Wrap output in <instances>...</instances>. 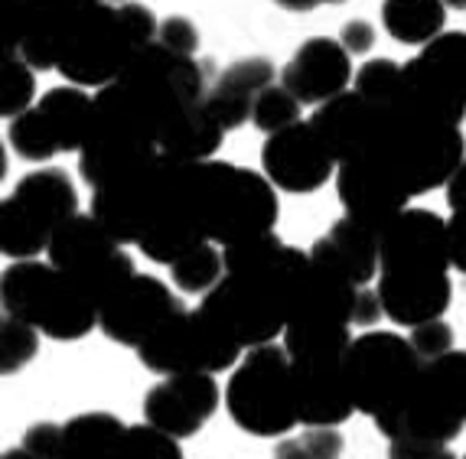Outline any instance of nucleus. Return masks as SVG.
Listing matches in <instances>:
<instances>
[{"instance_id": "f257e3e1", "label": "nucleus", "mask_w": 466, "mask_h": 459, "mask_svg": "<svg viewBox=\"0 0 466 459\" xmlns=\"http://www.w3.org/2000/svg\"><path fill=\"white\" fill-rule=\"evenodd\" d=\"M359 160L395 183L408 199L447 186L457 166L466 160V141L457 125L420 115L408 105L379 111L369 147Z\"/></svg>"}, {"instance_id": "f03ea898", "label": "nucleus", "mask_w": 466, "mask_h": 459, "mask_svg": "<svg viewBox=\"0 0 466 459\" xmlns=\"http://www.w3.org/2000/svg\"><path fill=\"white\" fill-rule=\"evenodd\" d=\"M189 195L206 238L222 248L268 234L278 225V186L265 173L226 160L189 164Z\"/></svg>"}, {"instance_id": "7ed1b4c3", "label": "nucleus", "mask_w": 466, "mask_h": 459, "mask_svg": "<svg viewBox=\"0 0 466 459\" xmlns=\"http://www.w3.org/2000/svg\"><path fill=\"white\" fill-rule=\"evenodd\" d=\"M160 24L144 4H105L95 0L82 14L59 63V75L78 88H108L121 78L134 53L157 43Z\"/></svg>"}, {"instance_id": "20e7f679", "label": "nucleus", "mask_w": 466, "mask_h": 459, "mask_svg": "<svg viewBox=\"0 0 466 459\" xmlns=\"http://www.w3.org/2000/svg\"><path fill=\"white\" fill-rule=\"evenodd\" d=\"M4 316L30 323L56 343H76L98 329V304L49 261H14L0 277Z\"/></svg>"}, {"instance_id": "39448f33", "label": "nucleus", "mask_w": 466, "mask_h": 459, "mask_svg": "<svg viewBox=\"0 0 466 459\" xmlns=\"http://www.w3.org/2000/svg\"><path fill=\"white\" fill-rule=\"evenodd\" d=\"M424 358L411 339L398 333H362L352 339L342 358V378L359 414L372 417L375 427L391 421L411 397Z\"/></svg>"}, {"instance_id": "423d86ee", "label": "nucleus", "mask_w": 466, "mask_h": 459, "mask_svg": "<svg viewBox=\"0 0 466 459\" xmlns=\"http://www.w3.org/2000/svg\"><path fill=\"white\" fill-rule=\"evenodd\" d=\"M226 411L251 436H284L300 424L294 394V362L284 345H258L232 368Z\"/></svg>"}, {"instance_id": "0eeeda50", "label": "nucleus", "mask_w": 466, "mask_h": 459, "mask_svg": "<svg viewBox=\"0 0 466 459\" xmlns=\"http://www.w3.org/2000/svg\"><path fill=\"white\" fill-rule=\"evenodd\" d=\"M466 427V352L424 362L411 397L391 421L379 424L385 440H424L451 446Z\"/></svg>"}, {"instance_id": "6e6552de", "label": "nucleus", "mask_w": 466, "mask_h": 459, "mask_svg": "<svg viewBox=\"0 0 466 459\" xmlns=\"http://www.w3.org/2000/svg\"><path fill=\"white\" fill-rule=\"evenodd\" d=\"M134 352H137L140 365L150 368L154 374H164V378L218 374L235 368L245 358V349L199 306L179 310Z\"/></svg>"}, {"instance_id": "1a4fd4ad", "label": "nucleus", "mask_w": 466, "mask_h": 459, "mask_svg": "<svg viewBox=\"0 0 466 459\" xmlns=\"http://www.w3.org/2000/svg\"><path fill=\"white\" fill-rule=\"evenodd\" d=\"M46 257L56 271H63L72 284H78L98 306L137 274L134 257L125 251V244L117 242L92 212L88 215L78 212L56 228Z\"/></svg>"}, {"instance_id": "9d476101", "label": "nucleus", "mask_w": 466, "mask_h": 459, "mask_svg": "<svg viewBox=\"0 0 466 459\" xmlns=\"http://www.w3.org/2000/svg\"><path fill=\"white\" fill-rule=\"evenodd\" d=\"M179 310H187V306L179 304V296L160 277L134 274L131 281L121 284L98 306V329L111 343L137 349Z\"/></svg>"}, {"instance_id": "9b49d317", "label": "nucleus", "mask_w": 466, "mask_h": 459, "mask_svg": "<svg viewBox=\"0 0 466 459\" xmlns=\"http://www.w3.org/2000/svg\"><path fill=\"white\" fill-rule=\"evenodd\" d=\"M379 274H451V232L431 209H408L379 234Z\"/></svg>"}, {"instance_id": "f8f14e48", "label": "nucleus", "mask_w": 466, "mask_h": 459, "mask_svg": "<svg viewBox=\"0 0 466 459\" xmlns=\"http://www.w3.org/2000/svg\"><path fill=\"white\" fill-rule=\"evenodd\" d=\"M261 170L278 189L303 195L317 193L329 179H336L339 160L313 131L310 121H300V125L268 137L261 147Z\"/></svg>"}, {"instance_id": "ddd939ff", "label": "nucleus", "mask_w": 466, "mask_h": 459, "mask_svg": "<svg viewBox=\"0 0 466 459\" xmlns=\"http://www.w3.org/2000/svg\"><path fill=\"white\" fill-rule=\"evenodd\" d=\"M160 176H164V154H157L154 160L140 164L137 170L92 189V215L121 244H134L137 248L140 234L147 228L150 215H154Z\"/></svg>"}, {"instance_id": "4468645a", "label": "nucleus", "mask_w": 466, "mask_h": 459, "mask_svg": "<svg viewBox=\"0 0 466 459\" xmlns=\"http://www.w3.org/2000/svg\"><path fill=\"white\" fill-rule=\"evenodd\" d=\"M404 75L414 92L437 111L463 125L466 117V33H443L424 46L411 63H404Z\"/></svg>"}, {"instance_id": "2eb2a0df", "label": "nucleus", "mask_w": 466, "mask_h": 459, "mask_svg": "<svg viewBox=\"0 0 466 459\" xmlns=\"http://www.w3.org/2000/svg\"><path fill=\"white\" fill-rule=\"evenodd\" d=\"M218 401L216 374H173L144 394V421L173 440H187L212 421Z\"/></svg>"}, {"instance_id": "dca6fc26", "label": "nucleus", "mask_w": 466, "mask_h": 459, "mask_svg": "<svg viewBox=\"0 0 466 459\" xmlns=\"http://www.w3.org/2000/svg\"><path fill=\"white\" fill-rule=\"evenodd\" d=\"M356 82L352 75V55L346 53L339 39L310 36L300 43L290 63L280 69V85L288 88L300 105H327L336 95L350 92Z\"/></svg>"}, {"instance_id": "f3484780", "label": "nucleus", "mask_w": 466, "mask_h": 459, "mask_svg": "<svg viewBox=\"0 0 466 459\" xmlns=\"http://www.w3.org/2000/svg\"><path fill=\"white\" fill-rule=\"evenodd\" d=\"M346 352L290 358L294 362V394L303 427H339L356 414L342 378Z\"/></svg>"}, {"instance_id": "a211bd4d", "label": "nucleus", "mask_w": 466, "mask_h": 459, "mask_svg": "<svg viewBox=\"0 0 466 459\" xmlns=\"http://www.w3.org/2000/svg\"><path fill=\"white\" fill-rule=\"evenodd\" d=\"M336 195H339L346 218H352V222L372 228L379 234L391 218L408 209V195L395 183L381 176L375 166L359 160V156L350 164H339V170H336Z\"/></svg>"}, {"instance_id": "6ab92c4d", "label": "nucleus", "mask_w": 466, "mask_h": 459, "mask_svg": "<svg viewBox=\"0 0 466 459\" xmlns=\"http://www.w3.org/2000/svg\"><path fill=\"white\" fill-rule=\"evenodd\" d=\"M379 300L385 316L404 329L443 319L451 306V274H379Z\"/></svg>"}, {"instance_id": "aec40b11", "label": "nucleus", "mask_w": 466, "mask_h": 459, "mask_svg": "<svg viewBox=\"0 0 466 459\" xmlns=\"http://www.w3.org/2000/svg\"><path fill=\"white\" fill-rule=\"evenodd\" d=\"M278 78V69H274L271 59L265 55H248V59H235L232 65L222 69V75L209 85V95H206V108L216 117L218 125L228 131L241 127L245 121H251L255 115V102L258 95L265 88L274 85Z\"/></svg>"}, {"instance_id": "412c9836", "label": "nucleus", "mask_w": 466, "mask_h": 459, "mask_svg": "<svg viewBox=\"0 0 466 459\" xmlns=\"http://www.w3.org/2000/svg\"><path fill=\"white\" fill-rule=\"evenodd\" d=\"M310 257L319 264H327L329 271L342 274L356 287H369L372 281H379L381 271L379 232L342 215L339 222L329 225V232L323 238L313 242Z\"/></svg>"}, {"instance_id": "4be33fe9", "label": "nucleus", "mask_w": 466, "mask_h": 459, "mask_svg": "<svg viewBox=\"0 0 466 459\" xmlns=\"http://www.w3.org/2000/svg\"><path fill=\"white\" fill-rule=\"evenodd\" d=\"M375 121H379V108H372L356 88L329 98L327 105L313 108L310 115L313 131L323 137V144L333 150L339 164H350V160L362 156L375 131Z\"/></svg>"}, {"instance_id": "5701e85b", "label": "nucleus", "mask_w": 466, "mask_h": 459, "mask_svg": "<svg viewBox=\"0 0 466 459\" xmlns=\"http://www.w3.org/2000/svg\"><path fill=\"white\" fill-rule=\"evenodd\" d=\"M36 108L39 115L46 117L59 150L63 154H78L88 137V125H92L95 95H88V88L78 85H56L39 98Z\"/></svg>"}, {"instance_id": "b1692460", "label": "nucleus", "mask_w": 466, "mask_h": 459, "mask_svg": "<svg viewBox=\"0 0 466 459\" xmlns=\"http://www.w3.org/2000/svg\"><path fill=\"white\" fill-rule=\"evenodd\" d=\"M226 127L218 125L216 117L209 115L206 102L199 108L187 111L183 117H177L157 141V150L173 160V164H206L212 160L218 147H222Z\"/></svg>"}, {"instance_id": "393cba45", "label": "nucleus", "mask_w": 466, "mask_h": 459, "mask_svg": "<svg viewBox=\"0 0 466 459\" xmlns=\"http://www.w3.org/2000/svg\"><path fill=\"white\" fill-rule=\"evenodd\" d=\"M56 225L14 193L0 203V251L10 261H36L53 244Z\"/></svg>"}, {"instance_id": "a878e982", "label": "nucleus", "mask_w": 466, "mask_h": 459, "mask_svg": "<svg viewBox=\"0 0 466 459\" xmlns=\"http://www.w3.org/2000/svg\"><path fill=\"white\" fill-rule=\"evenodd\" d=\"M443 0H381V26L404 46H431L437 36H443Z\"/></svg>"}, {"instance_id": "bb28decb", "label": "nucleus", "mask_w": 466, "mask_h": 459, "mask_svg": "<svg viewBox=\"0 0 466 459\" xmlns=\"http://www.w3.org/2000/svg\"><path fill=\"white\" fill-rule=\"evenodd\" d=\"M131 424L108 411L78 414L63 424V456L59 459H115Z\"/></svg>"}, {"instance_id": "cd10ccee", "label": "nucleus", "mask_w": 466, "mask_h": 459, "mask_svg": "<svg viewBox=\"0 0 466 459\" xmlns=\"http://www.w3.org/2000/svg\"><path fill=\"white\" fill-rule=\"evenodd\" d=\"M14 195L24 199L26 205H33L39 215H46L56 228L63 225V222H69L72 215H78L76 183H72V179L66 176V170H59V166L26 173L14 186Z\"/></svg>"}, {"instance_id": "c85d7f7f", "label": "nucleus", "mask_w": 466, "mask_h": 459, "mask_svg": "<svg viewBox=\"0 0 466 459\" xmlns=\"http://www.w3.org/2000/svg\"><path fill=\"white\" fill-rule=\"evenodd\" d=\"M222 277H226V254L212 242H202L199 248L179 257L177 264H170V281L179 294L206 296L222 284Z\"/></svg>"}, {"instance_id": "c756f323", "label": "nucleus", "mask_w": 466, "mask_h": 459, "mask_svg": "<svg viewBox=\"0 0 466 459\" xmlns=\"http://www.w3.org/2000/svg\"><path fill=\"white\" fill-rule=\"evenodd\" d=\"M7 144L20 160H26V164H46V160H53L56 154H63L59 144H56L53 131H49L46 117L39 115L36 105L10 121Z\"/></svg>"}, {"instance_id": "7c9ffc66", "label": "nucleus", "mask_w": 466, "mask_h": 459, "mask_svg": "<svg viewBox=\"0 0 466 459\" xmlns=\"http://www.w3.org/2000/svg\"><path fill=\"white\" fill-rule=\"evenodd\" d=\"M401 85H404V65H398L395 59H369L356 72V82H352V88L379 111H389L398 102Z\"/></svg>"}, {"instance_id": "2f4dec72", "label": "nucleus", "mask_w": 466, "mask_h": 459, "mask_svg": "<svg viewBox=\"0 0 466 459\" xmlns=\"http://www.w3.org/2000/svg\"><path fill=\"white\" fill-rule=\"evenodd\" d=\"M36 98V75L20 55H4L0 65V115L14 121L24 111H30Z\"/></svg>"}, {"instance_id": "473e14b6", "label": "nucleus", "mask_w": 466, "mask_h": 459, "mask_svg": "<svg viewBox=\"0 0 466 459\" xmlns=\"http://www.w3.org/2000/svg\"><path fill=\"white\" fill-rule=\"evenodd\" d=\"M300 108L303 105L297 102L294 95L280 85V82H274L271 88H265V92L258 95L251 125L271 137V134H280V131H288V127L300 125Z\"/></svg>"}, {"instance_id": "72a5a7b5", "label": "nucleus", "mask_w": 466, "mask_h": 459, "mask_svg": "<svg viewBox=\"0 0 466 459\" xmlns=\"http://www.w3.org/2000/svg\"><path fill=\"white\" fill-rule=\"evenodd\" d=\"M39 352V329L30 323H20L14 316H4L0 323V372L16 374L26 368Z\"/></svg>"}, {"instance_id": "f704fd0d", "label": "nucleus", "mask_w": 466, "mask_h": 459, "mask_svg": "<svg viewBox=\"0 0 466 459\" xmlns=\"http://www.w3.org/2000/svg\"><path fill=\"white\" fill-rule=\"evenodd\" d=\"M115 459H183V450H179V440L144 421L127 427Z\"/></svg>"}, {"instance_id": "c9c22d12", "label": "nucleus", "mask_w": 466, "mask_h": 459, "mask_svg": "<svg viewBox=\"0 0 466 459\" xmlns=\"http://www.w3.org/2000/svg\"><path fill=\"white\" fill-rule=\"evenodd\" d=\"M408 339H411L414 352H418L424 362H434V358L453 352V329L447 326L443 319H434V323H424V326L411 329Z\"/></svg>"}, {"instance_id": "e433bc0d", "label": "nucleus", "mask_w": 466, "mask_h": 459, "mask_svg": "<svg viewBox=\"0 0 466 459\" xmlns=\"http://www.w3.org/2000/svg\"><path fill=\"white\" fill-rule=\"evenodd\" d=\"M157 43L177 55L196 59V53H199V30L189 24L187 16H167L164 24H160V33H157Z\"/></svg>"}, {"instance_id": "4c0bfd02", "label": "nucleus", "mask_w": 466, "mask_h": 459, "mask_svg": "<svg viewBox=\"0 0 466 459\" xmlns=\"http://www.w3.org/2000/svg\"><path fill=\"white\" fill-rule=\"evenodd\" d=\"M24 450H30L36 459H59L63 456V424L43 421L33 424L24 434Z\"/></svg>"}, {"instance_id": "58836bf2", "label": "nucleus", "mask_w": 466, "mask_h": 459, "mask_svg": "<svg viewBox=\"0 0 466 459\" xmlns=\"http://www.w3.org/2000/svg\"><path fill=\"white\" fill-rule=\"evenodd\" d=\"M300 444L313 459H339L342 434L336 427H307L300 434Z\"/></svg>"}, {"instance_id": "ea45409f", "label": "nucleus", "mask_w": 466, "mask_h": 459, "mask_svg": "<svg viewBox=\"0 0 466 459\" xmlns=\"http://www.w3.org/2000/svg\"><path fill=\"white\" fill-rule=\"evenodd\" d=\"M389 459H463L443 444H424V440H391Z\"/></svg>"}, {"instance_id": "a19ab883", "label": "nucleus", "mask_w": 466, "mask_h": 459, "mask_svg": "<svg viewBox=\"0 0 466 459\" xmlns=\"http://www.w3.org/2000/svg\"><path fill=\"white\" fill-rule=\"evenodd\" d=\"M339 43L346 46V53H350V55L369 53V49H372V43H375V26L369 24V20H350V24L342 26Z\"/></svg>"}, {"instance_id": "79ce46f5", "label": "nucleus", "mask_w": 466, "mask_h": 459, "mask_svg": "<svg viewBox=\"0 0 466 459\" xmlns=\"http://www.w3.org/2000/svg\"><path fill=\"white\" fill-rule=\"evenodd\" d=\"M381 316H385V310H381L379 290H369V287L359 290L356 313H352V326H356V329H372Z\"/></svg>"}, {"instance_id": "37998d69", "label": "nucleus", "mask_w": 466, "mask_h": 459, "mask_svg": "<svg viewBox=\"0 0 466 459\" xmlns=\"http://www.w3.org/2000/svg\"><path fill=\"white\" fill-rule=\"evenodd\" d=\"M451 232V261L460 274H466V212H453L447 222Z\"/></svg>"}, {"instance_id": "c03bdc74", "label": "nucleus", "mask_w": 466, "mask_h": 459, "mask_svg": "<svg viewBox=\"0 0 466 459\" xmlns=\"http://www.w3.org/2000/svg\"><path fill=\"white\" fill-rule=\"evenodd\" d=\"M447 205H451V212H466V160L457 166V173L451 176V183H447Z\"/></svg>"}, {"instance_id": "a18cd8bd", "label": "nucleus", "mask_w": 466, "mask_h": 459, "mask_svg": "<svg viewBox=\"0 0 466 459\" xmlns=\"http://www.w3.org/2000/svg\"><path fill=\"white\" fill-rule=\"evenodd\" d=\"M271 459H313V456L307 450H303L300 436H297V440H280Z\"/></svg>"}, {"instance_id": "49530a36", "label": "nucleus", "mask_w": 466, "mask_h": 459, "mask_svg": "<svg viewBox=\"0 0 466 459\" xmlns=\"http://www.w3.org/2000/svg\"><path fill=\"white\" fill-rule=\"evenodd\" d=\"M278 7H284V10H290V14H307V10H313L317 4L313 0H274Z\"/></svg>"}, {"instance_id": "de8ad7c7", "label": "nucleus", "mask_w": 466, "mask_h": 459, "mask_svg": "<svg viewBox=\"0 0 466 459\" xmlns=\"http://www.w3.org/2000/svg\"><path fill=\"white\" fill-rule=\"evenodd\" d=\"M4 459H36L30 450H24V446H14V450H4Z\"/></svg>"}, {"instance_id": "09e8293b", "label": "nucleus", "mask_w": 466, "mask_h": 459, "mask_svg": "<svg viewBox=\"0 0 466 459\" xmlns=\"http://www.w3.org/2000/svg\"><path fill=\"white\" fill-rule=\"evenodd\" d=\"M447 10H466V0H443Z\"/></svg>"}, {"instance_id": "8fccbe9b", "label": "nucleus", "mask_w": 466, "mask_h": 459, "mask_svg": "<svg viewBox=\"0 0 466 459\" xmlns=\"http://www.w3.org/2000/svg\"><path fill=\"white\" fill-rule=\"evenodd\" d=\"M313 4L319 7V4H342V0H313Z\"/></svg>"}, {"instance_id": "3c124183", "label": "nucleus", "mask_w": 466, "mask_h": 459, "mask_svg": "<svg viewBox=\"0 0 466 459\" xmlns=\"http://www.w3.org/2000/svg\"><path fill=\"white\" fill-rule=\"evenodd\" d=\"M105 4H115V0H105Z\"/></svg>"}, {"instance_id": "603ef678", "label": "nucleus", "mask_w": 466, "mask_h": 459, "mask_svg": "<svg viewBox=\"0 0 466 459\" xmlns=\"http://www.w3.org/2000/svg\"><path fill=\"white\" fill-rule=\"evenodd\" d=\"M463 459H466V453H463Z\"/></svg>"}]
</instances>
